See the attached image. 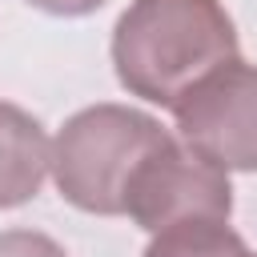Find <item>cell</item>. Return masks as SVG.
<instances>
[{
  "label": "cell",
  "instance_id": "obj_1",
  "mask_svg": "<svg viewBox=\"0 0 257 257\" xmlns=\"http://www.w3.org/2000/svg\"><path fill=\"white\" fill-rule=\"evenodd\" d=\"M108 56L128 96L173 112L193 84L241 56V40L221 0H133L112 24Z\"/></svg>",
  "mask_w": 257,
  "mask_h": 257
},
{
  "label": "cell",
  "instance_id": "obj_2",
  "mask_svg": "<svg viewBox=\"0 0 257 257\" xmlns=\"http://www.w3.org/2000/svg\"><path fill=\"white\" fill-rule=\"evenodd\" d=\"M173 133L141 108L112 100L88 104L60 124L48 173L72 209L92 217H124V193L137 169Z\"/></svg>",
  "mask_w": 257,
  "mask_h": 257
},
{
  "label": "cell",
  "instance_id": "obj_3",
  "mask_svg": "<svg viewBox=\"0 0 257 257\" xmlns=\"http://www.w3.org/2000/svg\"><path fill=\"white\" fill-rule=\"evenodd\" d=\"M177 141L225 173H257V64L229 60L193 84L177 108Z\"/></svg>",
  "mask_w": 257,
  "mask_h": 257
},
{
  "label": "cell",
  "instance_id": "obj_4",
  "mask_svg": "<svg viewBox=\"0 0 257 257\" xmlns=\"http://www.w3.org/2000/svg\"><path fill=\"white\" fill-rule=\"evenodd\" d=\"M124 217L141 225L145 233H161L177 221L233 217V185L229 173L197 157L189 145L177 141V133L149 153V161L137 169L128 193H124Z\"/></svg>",
  "mask_w": 257,
  "mask_h": 257
},
{
  "label": "cell",
  "instance_id": "obj_5",
  "mask_svg": "<svg viewBox=\"0 0 257 257\" xmlns=\"http://www.w3.org/2000/svg\"><path fill=\"white\" fill-rule=\"evenodd\" d=\"M48 161L52 141L44 124L28 108L0 100V209L28 205L48 177Z\"/></svg>",
  "mask_w": 257,
  "mask_h": 257
},
{
  "label": "cell",
  "instance_id": "obj_6",
  "mask_svg": "<svg viewBox=\"0 0 257 257\" xmlns=\"http://www.w3.org/2000/svg\"><path fill=\"white\" fill-rule=\"evenodd\" d=\"M149 237L153 241L145 245V257H237L245 249V237L233 233L229 221H213V217L177 221Z\"/></svg>",
  "mask_w": 257,
  "mask_h": 257
},
{
  "label": "cell",
  "instance_id": "obj_7",
  "mask_svg": "<svg viewBox=\"0 0 257 257\" xmlns=\"http://www.w3.org/2000/svg\"><path fill=\"white\" fill-rule=\"evenodd\" d=\"M0 257H68L60 241L36 229H8L0 233Z\"/></svg>",
  "mask_w": 257,
  "mask_h": 257
},
{
  "label": "cell",
  "instance_id": "obj_8",
  "mask_svg": "<svg viewBox=\"0 0 257 257\" xmlns=\"http://www.w3.org/2000/svg\"><path fill=\"white\" fill-rule=\"evenodd\" d=\"M32 4L36 12H48V16H64V20H76V16H92L96 8H104L108 0H24Z\"/></svg>",
  "mask_w": 257,
  "mask_h": 257
},
{
  "label": "cell",
  "instance_id": "obj_9",
  "mask_svg": "<svg viewBox=\"0 0 257 257\" xmlns=\"http://www.w3.org/2000/svg\"><path fill=\"white\" fill-rule=\"evenodd\" d=\"M237 257H257V253H253V249H249V245H245V249H241V253H237Z\"/></svg>",
  "mask_w": 257,
  "mask_h": 257
}]
</instances>
